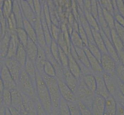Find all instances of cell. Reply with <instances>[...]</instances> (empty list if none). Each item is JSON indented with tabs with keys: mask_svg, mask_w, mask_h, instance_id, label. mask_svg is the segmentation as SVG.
I'll return each instance as SVG.
<instances>
[{
	"mask_svg": "<svg viewBox=\"0 0 124 115\" xmlns=\"http://www.w3.org/2000/svg\"><path fill=\"white\" fill-rule=\"evenodd\" d=\"M36 86L38 100L48 115H51L53 108L49 93L44 80L38 77Z\"/></svg>",
	"mask_w": 124,
	"mask_h": 115,
	"instance_id": "cell-1",
	"label": "cell"
},
{
	"mask_svg": "<svg viewBox=\"0 0 124 115\" xmlns=\"http://www.w3.org/2000/svg\"><path fill=\"white\" fill-rule=\"evenodd\" d=\"M49 93L53 108L59 109L62 96L59 88L58 81L53 78H46L44 80Z\"/></svg>",
	"mask_w": 124,
	"mask_h": 115,
	"instance_id": "cell-2",
	"label": "cell"
},
{
	"mask_svg": "<svg viewBox=\"0 0 124 115\" xmlns=\"http://www.w3.org/2000/svg\"><path fill=\"white\" fill-rule=\"evenodd\" d=\"M76 97L84 103L89 108L91 109V106L95 94L87 87L85 82L82 81L78 84L76 91L75 93Z\"/></svg>",
	"mask_w": 124,
	"mask_h": 115,
	"instance_id": "cell-3",
	"label": "cell"
},
{
	"mask_svg": "<svg viewBox=\"0 0 124 115\" xmlns=\"http://www.w3.org/2000/svg\"><path fill=\"white\" fill-rule=\"evenodd\" d=\"M104 73L116 76V62L108 53L102 54L100 62Z\"/></svg>",
	"mask_w": 124,
	"mask_h": 115,
	"instance_id": "cell-4",
	"label": "cell"
},
{
	"mask_svg": "<svg viewBox=\"0 0 124 115\" xmlns=\"http://www.w3.org/2000/svg\"><path fill=\"white\" fill-rule=\"evenodd\" d=\"M102 75L109 93L115 97L119 91L118 88L119 80L116 75L112 76L104 72Z\"/></svg>",
	"mask_w": 124,
	"mask_h": 115,
	"instance_id": "cell-5",
	"label": "cell"
},
{
	"mask_svg": "<svg viewBox=\"0 0 124 115\" xmlns=\"http://www.w3.org/2000/svg\"><path fill=\"white\" fill-rule=\"evenodd\" d=\"M101 73H96L95 74L96 85L95 95L101 96L106 99L110 95Z\"/></svg>",
	"mask_w": 124,
	"mask_h": 115,
	"instance_id": "cell-6",
	"label": "cell"
},
{
	"mask_svg": "<svg viewBox=\"0 0 124 115\" xmlns=\"http://www.w3.org/2000/svg\"><path fill=\"white\" fill-rule=\"evenodd\" d=\"M59 88L62 99L67 103L75 102L76 97L75 93L68 87L64 81H58Z\"/></svg>",
	"mask_w": 124,
	"mask_h": 115,
	"instance_id": "cell-7",
	"label": "cell"
},
{
	"mask_svg": "<svg viewBox=\"0 0 124 115\" xmlns=\"http://www.w3.org/2000/svg\"><path fill=\"white\" fill-rule=\"evenodd\" d=\"M105 99L95 95L91 106V110L93 115H104Z\"/></svg>",
	"mask_w": 124,
	"mask_h": 115,
	"instance_id": "cell-8",
	"label": "cell"
},
{
	"mask_svg": "<svg viewBox=\"0 0 124 115\" xmlns=\"http://www.w3.org/2000/svg\"><path fill=\"white\" fill-rule=\"evenodd\" d=\"M11 106L23 114V93L18 89L11 90Z\"/></svg>",
	"mask_w": 124,
	"mask_h": 115,
	"instance_id": "cell-9",
	"label": "cell"
},
{
	"mask_svg": "<svg viewBox=\"0 0 124 115\" xmlns=\"http://www.w3.org/2000/svg\"><path fill=\"white\" fill-rule=\"evenodd\" d=\"M100 32L104 40L108 54L114 59L116 63L120 62L117 51L111 41L107 37L102 30L100 28Z\"/></svg>",
	"mask_w": 124,
	"mask_h": 115,
	"instance_id": "cell-10",
	"label": "cell"
},
{
	"mask_svg": "<svg viewBox=\"0 0 124 115\" xmlns=\"http://www.w3.org/2000/svg\"><path fill=\"white\" fill-rule=\"evenodd\" d=\"M98 16L97 22L100 28L102 30L107 37L112 41L111 29L105 19L102 13V9L98 2Z\"/></svg>",
	"mask_w": 124,
	"mask_h": 115,
	"instance_id": "cell-11",
	"label": "cell"
},
{
	"mask_svg": "<svg viewBox=\"0 0 124 115\" xmlns=\"http://www.w3.org/2000/svg\"><path fill=\"white\" fill-rule=\"evenodd\" d=\"M117 102L114 96L110 95L105 99L104 115H116Z\"/></svg>",
	"mask_w": 124,
	"mask_h": 115,
	"instance_id": "cell-12",
	"label": "cell"
},
{
	"mask_svg": "<svg viewBox=\"0 0 124 115\" xmlns=\"http://www.w3.org/2000/svg\"><path fill=\"white\" fill-rule=\"evenodd\" d=\"M84 51L86 53L91 69L93 72L96 73H101L103 72L100 62L92 54L88 47H85Z\"/></svg>",
	"mask_w": 124,
	"mask_h": 115,
	"instance_id": "cell-13",
	"label": "cell"
},
{
	"mask_svg": "<svg viewBox=\"0 0 124 115\" xmlns=\"http://www.w3.org/2000/svg\"><path fill=\"white\" fill-rule=\"evenodd\" d=\"M91 29L94 41L96 46L99 48L102 54L108 53L104 40L100 34V31L96 30L92 28H91Z\"/></svg>",
	"mask_w": 124,
	"mask_h": 115,
	"instance_id": "cell-14",
	"label": "cell"
},
{
	"mask_svg": "<svg viewBox=\"0 0 124 115\" xmlns=\"http://www.w3.org/2000/svg\"><path fill=\"white\" fill-rule=\"evenodd\" d=\"M65 76V81L64 82L75 93L78 84L76 78L71 72L68 71L66 72Z\"/></svg>",
	"mask_w": 124,
	"mask_h": 115,
	"instance_id": "cell-15",
	"label": "cell"
},
{
	"mask_svg": "<svg viewBox=\"0 0 124 115\" xmlns=\"http://www.w3.org/2000/svg\"><path fill=\"white\" fill-rule=\"evenodd\" d=\"M83 80L87 87L95 94L96 82L94 75L92 74H85L83 76Z\"/></svg>",
	"mask_w": 124,
	"mask_h": 115,
	"instance_id": "cell-16",
	"label": "cell"
},
{
	"mask_svg": "<svg viewBox=\"0 0 124 115\" xmlns=\"http://www.w3.org/2000/svg\"><path fill=\"white\" fill-rule=\"evenodd\" d=\"M112 43L117 52L124 49V42L118 35L114 29L111 30Z\"/></svg>",
	"mask_w": 124,
	"mask_h": 115,
	"instance_id": "cell-17",
	"label": "cell"
},
{
	"mask_svg": "<svg viewBox=\"0 0 124 115\" xmlns=\"http://www.w3.org/2000/svg\"><path fill=\"white\" fill-rule=\"evenodd\" d=\"M69 58V63L70 69L71 73L77 78H78L81 74V70L79 66L71 56Z\"/></svg>",
	"mask_w": 124,
	"mask_h": 115,
	"instance_id": "cell-18",
	"label": "cell"
},
{
	"mask_svg": "<svg viewBox=\"0 0 124 115\" xmlns=\"http://www.w3.org/2000/svg\"><path fill=\"white\" fill-rule=\"evenodd\" d=\"M0 95L1 101L2 102L4 106L8 108L11 106V91L5 89Z\"/></svg>",
	"mask_w": 124,
	"mask_h": 115,
	"instance_id": "cell-19",
	"label": "cell"
},
{
	"mask_svg": "<svg viewBox=\"0 0 124 115\" xmlns=\"http://www.w3.org/2000/svg\"><path fill=\"white\" fill-rule=\"evenodd\" d=\"M85 15L86 20L91 28L100 31V27L98 22L91 13L85 10Z\"/></svg>",
	"mask_w": 124,
	"mask_h": 115,
	"instance_id": "cell-20",
	"label": "cell"
},
{
	"mask_svg": "<svg viewBox=\"0 0 124 115\" xmlns=\"http://www.w3.org/2000/svg\"><path fill=\"white\" fill-rule=\"evenodd\" d=\"M102 8V7H101ZM103 16L110 29L115 28L114 16L104 8H102Z\"/></svg>",
	"mask_w": 124,
	"mask_h": 115,
	"instance_id": "cell-21",
	"label": "cell"
},
{
	"mask_svg": "<svg viewBox=\"0 0 124 115\" xmlns=\"http://www.w3.org/2000/svg\"><path fill=\"white\" fill-rule=\"evenodd\" d=\"M87 47L92 54L100 62L102 53L96 45L94 43H89Z\"/></svg>",
	"mask_w": 124,
	"mask_h": 115,
	"instance_id": "cell-22",
	"label": "cell"
},
{
	"mask_svg": "<svg viewBox=\"0 0 124 115\" xmlns=\"http://www.w3.org/2000/svg\"><path fill=\"white\" fill-rule=\"evenodd\" d=\"M60 115H71L68 103L62 98L59 108Z\"/></svg>",
	"mask_w": 124,
	"mask_h": 115,
	"instance_id": "cell-23",
	"label": "cell"
},
{
	"mask_svg": "<svg viewBox=\"0 0 124 115\" xmlns=\"http://www.w3.org/2000/svg\"><path fill=\"white\" fill-rule=\"evenodd\" d=\"M78 58L81 63L88 69H91V66L85 51L82 49L78 50Z\"/></svg>",
	"mask_w": 124,
	"mask_h": 115,
	"instance_id": "cell-24",
	"label": "cell"
},
{
	"mask_svg": "<svg viewBox=\"0 0 124 115\" xmlns=\"http://www.w3.org/2000/svg\"><path fill=\"white\" fill-rule=\"evenodd\" d=\"M116 75L119 81L124 84V66L120 62L116 63Z\"/></svg>",
	"mask_w": 124,
	"mask_h": 115,
	"instance_id": "cell-25",
	"label": "cell"
},
{
	"mask_svg": "<svg viewBox=\"0 0 124 115\" xmlns=\"http://www.w3.org/2000/svg\"><path fill=\"white\" fill-rule=\"evenodd\" d=\"M99 3L102 8L105 9L107 11L114 16V7L112 1L101 0L99 1Z\"/></svg>",
	"mask_w": 124,
	"mask_h": 115,
	"instance_id": "cell-26",
	"label": "cell"
},
{
	"mask_svg": "<svg viewBox=\"0 0 124 115\" xmlns=\"http://www.w3.org/2000/svg\"><path fill=\"white\" fill-rule=\"evenodd\" d=\"M77 103L82 115H93L91 109L84 103L79 100L77 101Z\"/></svg>",
	"mask_w": 124,
	"mask_h": 115,
	"instance_id": "cell-27",
	"label": "cell"
},
{
	"mask_svg": "<svg viewBox=\"0 0 124 115\" xmlns=\"http://www.w3.org/2000/svg\"><path fill=\"white\" fill-rule=\"evenodd\" d=\"M68 103L71 115H82L77 102Z\"/></svg>",
	"mask_w": 124,
	"mask_h": 115,
	"instance_id": "cell-28",
	"label": "cell"
},
{
	"mask_svg": "<svg viewBox=\"0 0 124 115\" xmlns=\"http://www.w3.org/2000/svg\"><path fill=\"white\" fill-rule=\"evenodd\" d=\"M115 29L118 35L124 43V27L115 21Z\"/></svg>",
	"mask_w": 124,
	"mask_h": 115,
	"instance_id": "cell-29",
	"label": "cell"
},
{
	"mask_svg": "<svg viewBox=\"0 0 124 115\" xmlns=\"http://www.w3.org/2000/svg\"><path fill=\"white\" fill-rule=\"evenodd\" d=\"M91 13L97 21L98 16V2L96 1H91Z\"/></svg>",
	"mask_w": 124,
	"mask_h": 115,
	"instance_id": "cell-30",
	"label": "cell"
},
{
	"mask_svg": "<svg viewBox=\"0 0 124 115\" xmlns=\"http://www.w3.org/2000/svg\"><path fill=\"white\" fill-rule=\"evenodd\" d=\"M36 107L37 115H49L41 105L38 99L36 100Z\"/></svg>",
	"mask_w": 124,
	"mask_h": 115,
	"instance_id": "cell-31",
	"label": "cell"
},
{
	"mask_svg": "<svg viewBox=\"0 0 124 115\" xmlns=\"http://www.w3.org/2000/svg\"><path fill=\"white\" fill-rule=\"evenodd\" d=\"M115 98L116 99L117 102L124 109V96L119 90L115 96Z\"/></svg>",
	"mask_w": 124,
	"mask_h": 115,
	"instance_id": "cell-32",
	"label": "cell"
},
{
	"mask_svg": "<svg viewBox=\"0 0 124 115\" xmlns=\"http://www.w3.org/2000/svg\"><path fill=\"white\" fill-rule=\"evenodd\" d=\"M119 13L124 18V1L119 0H116Z\"/></svg>",
	"mask_w": 124,
	"mask_h": 115,
	"instance_id": "cell-33",
	"label": "cell"
},
{
	"mask_svg": "<svg viewBox=\"0 0 124 115\" xmlns=\"http://www.w3.org/2000/svg\"><path fill=\"white\" fill-rule=\"evenodd\" d=\"M115 20L118 24L124 27V18L119 13L117 14L114 15Z\"/></svg>",
	"mask_w": 124,
	"mask_h": 115,
	"instance_id": "cell-34",
	"label": "cell"
},
{
	"mask_svg": "<svg viewBox=\"0 0 124 115\" xmlns=\"http://www.w3.org/2000/svg\"><path fill=\"white\" fill-rule=\"evenodd\" d=\"M46 70L47 73L51 76H54L55 75L53 68L50 66V64L48 63L46 64Z\"/></svg>",
	"mask_w": 124,
	"mask_h": 115,
	"instance_id": "cell-35",
	"label": "cell"
},
{
	"mask_svg": "<svg viewBox=\"0 0 124 115\" xmlns=\"http://www.w3.org/2000/svg\"><path fill=\"white\" fill-rule=\"evenodd\" d=\"M119 61L124 66V49L117 52Z\"/></svg>",
	"mask_w": 124,
	"mask_h": 115,
	"instance_id": "cell-36",
	"label": "cell"
},
{
	"mask_svg": "<svg viewBox=\"0 0 124 115\" xmlns=\"http://www.w3.org/2000/svg\"><path fill=\"white\" fill-rule=\"evenodd\" d=\"M61 58L63 65L65 67H66L68 65V63H69V61L63 53H62L61 54Z\"/></svg>",
	"mask_w": 124,
	"mask_h": 115,
	"instance_id": "cell-37",
	"label": "cell"
},
{
	"mask_svg": "<svg viewBox=\"0 0 124 115\" xmlns=\"http://www.w3.org/2000/svg\"><path fill=\"white\" fill-rule=\"evenodd\" d=\"M10 112L12 115H22L20 112L12 106L9 107Z\"/></svg>",
	"mask_w": 124,
	"mask_h": 115,
	"instance_id": "cell-38",
	"label": "cell"
},
{
	"mask_svg": "<svg viewBox=\"0 0 124 115\" xmlns=\"http://www.w3.org/2000/svg\"><path fill=\"white\" fill-rule=\"evenodd\" d=\"M116 115H124V109L118 103Z\"/></svg>",
	"mask_w": 124,
	"mask_h": 115,
	"instance_id": "cell-39",
	"label": "cell"
},
{
	"mask_svg": "<svg viewBox=\"0 0 124 115\" xmlns=\"http://www.w3.org/2000/svg\"><path fill=\"white\" fill-rule=\"evenodd\" d=\"M118 88L119 91L124 96V84L119 80L118 81Z\"/></svg>",
	"mask_w": 124,
	"mask_h": 115,
	"instance_id": "cell-40",
	"label": "cell"
},
{
	"mask_svg": "<svg viewBox=\"0 0 124 115\" xmlns=\"http://www.w3.org/2000/svg\"><path fill=\"white\" fill-rule=\"evenodd\" d=\"M85 2V7H86V10L91 13V1H86Z\"/></svg>",
	"mask_w": 124,
	"mask_h": 115,
	"instance_id": "cell-41",
	"label": "cell"
},
{
	"mask_svg": "<svg viewBox=\"0 0 124 115\" xmlns=\"http://www.w3.org/2000/svg\"><path fill=\"white\" fill-rule=\"evenodd\" d=\"M4 115H12L8 107H5Z\"/></svg>",
	"mask_w": 124,
	"mask_h": 115,
	"instance_id": "cell-42",
	"label": "cell"
},
{
	"mask_svg": "<svg viewBox=\"0 0 124 115\" xmlns=\"http://www.w3.org/2000/svg\"><path fill=\"white\" fill-rule=\"evenodd\" d=\"M51 115H60L59 109H53V110L52 113Z\"/></svg>",
	"mask_w": 124,
	"mask_h": 115,
	"instance_id": "cell-43",
	"label": "cell"
},
{
	"mask_svg": "<svg viewBox=\"0 0 124 115\" xmlns=\"http://www.w3.org/2000/svg\"></svg>",
	"mask_w": 124,
	"mask_h": 115,
	"instance_id": "cell-44",
	"label": "cell"
}]
</instances>
